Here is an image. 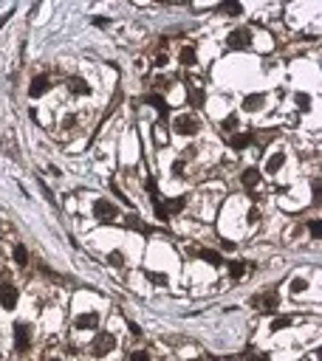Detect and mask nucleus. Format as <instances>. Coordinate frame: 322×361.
Returning a JSON list of instances; mask_svg holds the SVG:
<instances>
[{
  "mask_svg": "<svg viewBox=\"0 0 322 361\" xmlns=\"http://www.w3.org/2000/svg\"><path fill=\"white\" fill-rule=\"evenodd\" d=\"M173 130L178 133V135H195L198 133V119L190 113H178L176 121H173Z\"/></svg>",
  "mask_w": 322,
  "mask_h": 361,
  "instance_id": "f257e3e1",
  "label": "nucleus"
},
{
  "mask_svg": "<svg viewBox=\"0 0 322 361\" xmlns=\"http://www.w3.org/2000/svg\"><path fill=\"white\" fill-rule=\"evenodd\" d=\"M226 45H229V48H235V51H246L249 45H252V31H249L246 26H241V29H235V31L229 34Z\"/></svg>",
  "mask_w": 322,
  "mask_h": 361,
  "instance_id": "f03ea898",
  "label": "nucleus"
},
{
  "mask_svg": "<svg viewBox=\"0 0 322 361\" xmlns=\"http://www.w3.org/2000/svg\"><path fill=\"white\" fill-rule=\"evenodd\" d=\"M32 345V325L29 322H17L15 325V350L17 353H26Z\"/></svg>",
  "mask_w": 322,
  "mask_h": 361,
  "instance_id": "7ed1b4c3",
  "label": "nucleus"
},
{
  "mask_svg": "<svg viewBox=\"0 0 322 361\" xmlns=\"http://www.w3.org/2000/svg\"><path fill=\"white\" fill-rule=\"evenodd\" d=\"M113 347H116V336H111V333H99L97 339H94V345H91V350H94V356H108Z\"/></svg>",
  "mask_w": 322,
  "mask_h": 361,
  "instance_id": "20e7f679",
  "label": "nucleus"
},
{
  "mask_svg": "<svg viewBox=\"0 0 322 361\" xmlns=\"http://www.w3.org/2000/svg\"><path fill=\"white\" fill-rule=\"evenodd\" d=\"M17 299H20L17 288L12 285V282H3V285H0V305H3L6 311H15V308H17Z\"/></svg>",
  "mask_w": 322,
  "mask_h": 361,
  "instance_id": "39448f33",
  "label": "nucleus"
},
{
  "mask_svg": "<svg viewBox=\"0 0 322 361\" xmlns=\"http://www.w3.org/2000/svg\"><path fill=\"white\" fill-rule=\"evenodd\" d=\"M94 214H97L99 220H113V217L119 214V206L111 203V200H97V203H94Z\"/></svg>",
  "mask_w": 322,
  "mask_h": 361,
  "instance_id": "423d86ee",
  "label": "nucleus"
},
{
  "mask_svg": "<svg viewBox=\"0 0 322 361\" xmlns=\"http://www.w3.org/2000/svg\"><path fill=\"white\" fill-rule=\"evenodd\" d=\"M74 325H77V330H97V325H99V313H94V311L80 313V316L74 319Z\"/></svg>",
  "mask_w": 322,
  "mask_h": 361,
  "instance_id": "0eeeda50",
  "label": "nucleus"
},
{
  "mask_svg": "<svg viewBox=\"0 0 322 361\" xmlns=\"http://www.w3.org/2000/svg\"><path fill=\"white\" fill-rule=\"evenodd\" d=\"M252 305H255V308H263V311H274V308L280 305V296L277 294H260V296L252 299Z\"/></svg>",
  "mask_w": 322,
  "mask_h": 361,
  "instance_id": "6e6552de",
  "label": "nucleus"
},
{
  "mask_svg": "<svg viewBox=\"0 0 322 361\" xmlns=\"http://www.w3.org/2000/svg\"><path fill=\"white\" fill-rule=\"evenodd\" d=\"M51 88V82H48V76H34L32 79V88H29V96L32 99H40L46 90Z\"/></svg>",
  "mask_w": 322,
  "mask_h": 361,
  "instance_id": "1a4fd4ad",
  "label": "nucleus"
},
{
  "mask_svg": "<svg viewBox=\"0 0 322 361\" xmlns=\"http://www.w3.org/2000/svg\"><path fill=\"white\" fill-rule=\"evenodd\" d=\"M263 105H266V96H263V93H249V96L243 99V110H246V113H255Z\"/></svg>",
  "mask_w": 322,
  "mask_h": 361,
  "instance_id": "9d476101",
  "label": "nucleus"
},
{
  "mask_svg": "<svg viewBox=\"0 0 322 361\" xmlns=\"http://www.w3.org/2000/svg\"><path fill=\"white\" fill-rule=\"evenodd\" d=\"M147 192H150V197H153V209H156V217H159V220H167L170 214H167V206H164V200H161L159 189L153 186V189H147Z\"/></svg>",
  "mask_w": 322,
  "mask_h": 361,
  "instance_id": "9b49d317",
  "label": "nucleus"
},
{
  "mask_svg": "<svg viewBox=\"0 0 322 361\" xmlns=\"http://www.w3.org/2000/svg\"><path fill=\"white\" fill-rule=\"evenodd\" d=\"M241 180H243V186H246V189H255V186H258V183H260V169H255V166H249V169H243Z\"/></svg>",
  "mask_w": 322,
  "mask_h": 361,
  "instance_id": "f8f14e48",
  "label": "nucleus"
},
{
  "mask_svg": "<svg viewBox=\"0 0 322 361\" xmlns=\"http://www.w3.org/2000/svg\"><path fill=\"white\" fill-rule=\"evenodd\" d=\"M286 164V155H283V152H274V155H269V158H266V172H280V166Z\"/></svg>",
  "mask_w": 322,
  "mask_h": 361,
  "instance_id": "ddd939ff",
  "label": "nucleus"
},
{
  "mask_svg": "<svg viewBox=\"0 0 322 361\" xmlns=\"http://www.w3.org/2000/svg\"><path fill=\"white\" fill-rule=\"evenodd\" d=\"M145 102L150 105V107H156L159 113H167V99L161 96V93H147V96H145Z\"/></svg>",
  "mask_w": 322,
  "mask_h": 361,
  "instance_id": "4468645a",
  "label": "nucleus"
},
{
  "mask_svg": "<svg viewBox=\"0 0 322 361\" xmlns=\"http://www.w3.org/2000/svg\"><path fill=\"white\" fill-rule=\"evenodd\" d=\"M68 88L77 93V96H85V93H91V88H88V82L85 79H80V76H71L68 79Z\"/></svg>",
  "mask_w": 322,
  "mask_h": 361,
  "instance_id": "2eb2a0df",
  "label": "nucleus"
},
{
  "mask_svg": "<svg viewBox=\"0 0 322 361\" xmlns=\"http://www.w3.org/2000/svg\"><path fill=\"white\" fill-rule=\"evenodd\" d=\"M229 144L235 150H243V147H249L252 144V133H235L232 138H229Z\"/></svg>",
  "mask_w": 322,
  "mask_h": 361,
  "instance_id": "dca6fc26",
  "label": "nucleus"
},
{
  "mask_svg": "<svg viewBox=\"0 0 322 361\" xmlns=\"http://www.w3.org/2000/svg\"><path fill=\"white\" fill-rule=\"evenodd\" d=\"M195 254H198V257H201L204 263H209V265H221V254H218V251H209V248H198Z\"/></svg>",
  "mask_w": 322,
  "mask_h": 361,
  "instance_id": "f3484780",
  "label": "nucleus"
},
{
  "mask_svg": "<svg viewBox=\"0 0 322 361\" xmlns=\"http://www.w3.org/2000/svg\"><path fill=\"white\" fill-rule=\"evenodd\" d=\"M178 62H181V65H195V48L193 45H184V48H181Z\"/></svg>",
  "mask_w": 322,
  "mask_h": 361,
  "instance_id": "a211bd4d",
  "label": "nucleus"
},
{
  "mask_svg": "<svg viewBox=\"0 0 322 361\" xmlns=\"http://www.w3.org/2000/svg\"><path fill=\"white\" fill-rule=\"evenodd\" d=\"M289 291H291V294H303V291H308V279L294 277V279L289 282Z\"/></svg>",
  "mask_w": 322,
  "mask_h": 361,
  "instance_id": "6ab92c4d",
  "label": "nucleus"
},
{
  "mask_svg": "<svg viewBox=\"0 0 322 361\" xmlns=\"http://www.w3.org/2000/svg\"><path fill=\"white\" fill-rule=\"evenodd\" d=\"M12 257H15V263L23 268V265L29 263V251H26V246H15V251H12Z\"/></svg>",
  "mask_w": 322,
  "mask_h": 361,
  "instance_id": "aec40b11",
  "label": "nucleus"
},
{
  "mask_svg": "<svg viewBox=\"0 0 322 361\" xmlns=\"http://www.w3.org/2000/svg\"><path fill=\"white\" fill-rule=\"evenodd\" d=\"M164 203H167V214H170V212H181L184 203H187V197H173V200H164Z\"/></svg>",
  "mask_w": 322,
  "mask_h": 361,
  "instance_id": "412c9836",
  "label": "nucleus"
},
{
  "mask_svg": "<svg viewBox=\"0 0 322 361\" xmlns=\"http://www.w3.org/2000/svg\"><path fill=\"white\" fill-rule=\"evenodd\" d=\"M246 274V263H229V277L232 279H241Z\"/></svg>",
  "mask_w": 322,
  "mask_h": 361,
  "instance_id": "4be33fe9",
  "label": "nucleus"
},
{
  "mask_svg": "<svg viewBox=\"0 0 322 361\" xmlns=\"http://www.w3.org/2000/svg\"><path fill=\"white\" fill-rule=\"evenodd\" d=\"M286 328H291V316H277L272 322V330L277 333V330H286Z\"/></svg>",
  "mask_w": 322,
  "mask_h": 361,
  "instance_id": "5701e85b",
  "label": "nucleus"
},
{
  "mask_svg": "<svg viewBox=\"0 0 322 361\" xmlns=\"http://www.w3.org/2000/svg\"><path fill=\"white\" fill-rule=\"evenodd\" d=\"M294 102H297V107H300V110H308V107H311V96H308V93H297V96H294Z\"/></svg>",
  "mask_w": 322,
  "mask_h": 361,
  "instance_id": "b1692460",
  "label": "nucleus"
},
{
  "mask_svg": "<svg viewBox=\"0 0 322 361\" xmlns=\"http://www.w3.org/2000/svg\"><path fill=\"white\" fill-rule=\"evenodd\" d=\"M221 12H224V15H241L243 6H241V3H224V6H221Z\"/></svg>",
  "mask_w": 322,
  "mask_h": 361,
  "instance_id": "393cba45",
  "label": "nucleus"
},
{
  "mask_svg": "<svg viewBox=\"0 0 322 361\" xmlns=\"http://www.w3.org/2000/svg\"><path fill=\"white\" fill-rule=\"evenodd\" d=\"M147 279H150L153 285H167V277H164V274H156V271H147Z\"/></svg>",
  "mask_w": 322,
  "mask_h": 361,
  "instance_id": "a878e982",
  "label": "nucleus"
},
{
  "mask_svg": "<svg viewBox=\"0 0 322 361\" xmlns=\"http://www.w3.org/2000/svg\"><path fill=\"white\" fill-rule=\"evenodd\" d=\"M108 263H111V265H122V263H125V254H122V251H111V254H108Z\"/></svg>",
  "mask_w": 322,
  "mask_h": 361,
  "instance_id": "bb28decb",
  "label": "nucleus"
},
{
  "mask_svg": "<svg viewBox=\"0 0 322 361\" xmlns=\"http://www.w3.org/2000/svg\"><path fill=\"white\" fill-rule=\"evenodd\" d=\"M320 226H322V223H320V220H311V223H308V231H311V237H314V240H317V237H320Z\"/></svg>",
  "mask_w": 322,
  "mask_h": 361,
  "instance_id": "cd10ccee",
  "label": "nucleus"
},
{
  "mask_svg": "<svg viewBox=\"0 0 322 361\" xmlns=\"http://www.w3.org/2000/svg\"><path fill=\"white\" fill-rule=\"evenodd\" d=\"M238 127V116H226L224 119V130H235Z\"/></svg>",
  "mask_w": 322,
  "mask_h": 361,
  "instance_id": "c85d7f7f",
  "label": "nucleus"
},
{
  "mask_svg": "<svg viewBox=\"0 0 322 361\" xmlns=\"http://www.w3.org/2000/svg\"><path fill=\"white\" fill-rule=\"evenodd\" d=\"M190 102H193L195 107H198V105H204V93H198V90H190Z\"/></svg>",
  "mask_w": 322,
  "mask_h": 361,
  "instance_id": "c756f323",
  "label": "nucleus"
},
{
  "mask_svg": "<svg viewBox=\"0 0 322 361\" xmlns=\"http://www.w3.org/2000/svg\"><path fill=\"white\" fill-rule=\"evenodd\" d=\"M128 361H150V356H147L145 350H139V353H130Z\"/></svg>",
  "mask_w": 322,
  "mask_h": 361,
  "instance_id": "7c9ffc66",
  "label": "nucleus"
},
{
  "mask_svg": "<svg viewBox=\"0 0 322 361\" xmlns=\"http://www.w3.org/2000/svg\"><path fill=\"white\" fill-rule=\"evenodd\" d=\"M184 169H187V164H184V161H176V164H173V175H184Z\"/></svg>",
  "mask_w": 322,
  "mask_h": 361,
  "instance_id": "2f4dec72",
  "label": "nucleus"
},
{
  "mask_svg": "<svg viewBox=\"0 0 322 361\" xmlns=\"http://www.w3.org/2000/svg\"><path fill=\"white\" fill-rule=\"evenodd\" d=\"M311 192H314V203H320V180L311 183Z\"/></svg>",
  "mask_w": 322,
  "mask_h": 361,
  "instance_id": "473e14b6",
  "label": "nucleus"
},
{
  "mask_svg": "<svg viewBox=\"0 0 322 361\" xmlns=\"http://www.w3.org/2000/svg\"><path fill=\"white\" fill-rule=\"evenodd\" d=\"M108 23H111V20H108V17H94V26H97V29H105V26H108Z\"/></svg>",
  "mask_w": 322,
  "mask_h": 361,
  "instance_id": "72a5a7b5",
  "label": "nucleus"
},
{
  "mask_svg": "<svg viewBox=\"0 0 322 361\" xmlns=\"http://www.w3.org/2000/svg\"><path fill=\"white\" fill-rule=\"evenodd\" d=\"M128 229H142V220L139 217H128Z\"/></svg>",
  "mask_w": 322,
  "mask_h": 361,
  "instance_id": "f704fd0d",
  "label": "nucleus"
},
{
  "mask_svg": "<svg viewBox=\"0 0 322 361\" xmlns=\"http://www.w3.org/2000/svg\"><path fill=\"white\" fill-rule=\"evenodd\" d=\"M40 192H43V195H46V197L51 200V203H54V195H51V189L46 186V183H43V180H40Z\"/></svg>",
  "mask_w": 322,
  "mask_h": 361,
  "instance_id": "c9c22d12",
  "label": "nucleus"
},
{
  "mask_svg": "<svg viewBox=\"0 0 322 361\" xmlns=\"http://www.w3.org/2000/svg\"><path fill=\"white\" fill-rule=\"evenodd\" d=\"M128 328H130V333H133V336H142V328H139L136 322H128Z\"/></svg>",
  "mask_w": 322,
  "mask_h": 361,
  "instance_id": "e433bc0d",
  "label": "nucleus"
},
{
  "mask_svg": "<svg viewBox=\"0 0 322 361\" xmlns=\"http://www.w3.org/2000/svg\"><path fill=\"white\" fill-rule=\"evenodd\" d=\"M258 217H260V212H258V209H255V206H252V209H249V223H255Z\"/></svg>",
  "mask_w": 322,
  "mask_h": 361,
  "instance_id": "4c0bfd02",
  "label": "nucleus"
},
{
  "mask_svg": "<svg viewBox=\"0 0 322 361\" xmlns=\"http://www.w3.org/2000/svg\"><path fill=\"white\" fill-rule=\"evenodd\" d=\"M193 361H201V359H193Z\"/></svg>",
  "mask_w": 322,
  "mask_h": 361,
  "instance_id": "58836bf2",
  "label": "nucleus"
},
{
  "mask_svg": "<svg viewBox=\"0 0 322 361\" xmlns=\"http://www.w3.org/2000/svg\"><path fill=\"white\" fill-rule=\"evenodd\" d=\"M51 361H57V359H51Z\"/></svg>",
  "mask_w": 322,
  "mask_h": 361,
  "instance_id": "ea45409f",
  "label": "nucleus"
}]
</instances>
